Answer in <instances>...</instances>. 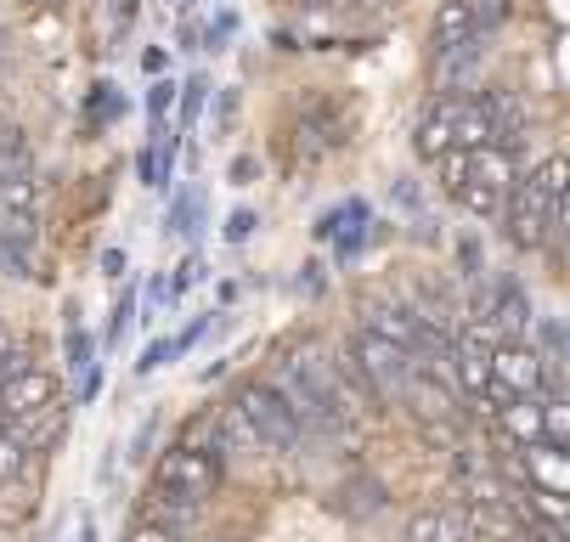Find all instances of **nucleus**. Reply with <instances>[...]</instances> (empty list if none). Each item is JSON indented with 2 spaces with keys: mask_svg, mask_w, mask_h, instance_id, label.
<instances>
[{
  "mask_svg": "<svg viewBox=\"0 0 570 542\" xmlns=\"http://www.w3.org/2000/svg\"><path fill=\"white\" fill-rule=\"evenodd\" d=\"M498 435L509 441V446H537V441H548V418H542V402L537 396H514V402H503L498 407Z\"/></svg>",
  "mask_w": 570,
  "mask_h": 542,
  "instance_id": "12",
  "label": "nucleus"
},
{
  "mask_svg": "<svg viewBox=\"0 0 570 542\" xmlns=\"http://www.w3.org/2000/svg\"><path fill=\"white\" fill-rule=\"evenodd\" d=\"M452 362H458V391L474 402V413H492V396H498L492 345H485V339L469 328V334H458V345H452Z\"/></svg>",
  "mask_w": 570,
  "mask_h": 542,
  "instance_id": "6",
  "label": "nucleus"
},
{
  "mask_svg": "<svg viewBox=\"0 0 570 542\" xmlns=\"http://www.w3.org/2000/svg\"><path fill=\"white\" fill-rule=\"evenodd\" d=\"M255 170H261V165L249 159V152H243V159H232V181H237V187H243V181H255Z\"/></svg>",
  "mask_w": 570,
  "mask_h": 542,
  "instance_id": "33",
  "label": "nucleus"
},
{
  "mask_svg": "<svg viewBox=\"0 0 570 542\" xmlns=\"http://www.w3.org/2000/svg\"><path fill=\"white\" fill-rule=\"evenodd\" d=\"M12 424V413H7V396H0V430H7Z\"/></svg>",
  "mask_w": 570,
  "mask_h": 542,
  "instance_id": "40",
  "label": "nucleus"
},
{
  "mask_svg": "<svg viewBox=\"0 0 570 542\" xmlns=\"http://www.w3.org/2000/svg\"><path fill=\"white\" fill-rule=\"evenodd\" d=\"M29 7H40V0H29Z\"/></svg>",
  "mask_w": 570,
  "mask_h": 542,
  "instance_id": "46",
  "label": "nucleus"
},
{
  "mask_svg": "<svg viewBox=\"0 0 570 542\" xmlns=\"http://www.w3.org/2000/svg\"><path fill=\"white\" fill-rule=\"evenodd\" d=\"M367 7H390V0H367Z\"/></svg>",
  "mask_w": 570,
  "mask_h": 542,
  "instance_id": "43",
  "label": "nucleus"
},
{
  "mask_svg": "<svg viewBox=\"0 0 570 542\" xmlns=\"http://www.w3.org/2000/svg\"><path fill=\"white\" fill-rule=\"evenodd\" d=\"M153 492L158 503H170V509H204L215 492H220V452L215 446H170L165 457H158V470H153Z\"/></svg>",
  "mask_w": 570,
  "mask_h": 542,
  "instance_id": "1",
  "label": "nucleus"
},
{
  "mask_svg": "<svg viewBox=\"0 0 570 542\" xmlns=\"http://www.w3.org/2000/svg\"><path fill=\"white\" fill-rule=\"evenodd\" d=\"M237 407L249 413V424L261 430V441H266L272 452H299V441H305V413L294 407V396L283 391L277 378H249V384H243V396H237Z\"/></svg>",
  "mask_w": 570,
  "mask_h": 542,
  "instance_id": "3",
  "label": "nucleus"
},
{
  "mask_svg": "<svg viewBox=\"0 0 570 542\" xmlns=\"http://www.w3.org/2000/svg\"><path fill=\"white\" fill-rule=\"evenodd\" d=\"M176 102H181V86H176V80H165V73H158V80L147 86V119H153V125H165V114H170Z\"/></svg>",
  "mask_w": 570,
  "mask_h": 542,
  "instance_id": "19",
  "label": "nucleus"
},
{
  "mask_svg": "<svg viewBox=\"0 0 570 542\" xmlns=\"http://www.w3.org/2000/svg\"><path fill=\"white\" fill-rule=\"evenodd\" d=\"M198 277H204V260H198V255H187V260L176 266V294H181V288H193Z\"/></svg>",
  "mask_w": 570,
  "mask_h": 542,
  "instance_id": "30",
  "label": "nucleus"
},
{
  "mask_svg": "<svg viewBox=\"0 0 570 542\" xmlns=\"http://www.w3.org/2000/svg\"><path fill=\"white\" fill-rule=\"evenodd\" d=\"M351 362H356L362 378L373 384V396L390 402V407L406 402V391H413V378H419V356L406 351V345H395V339H384V334H373V328H356Z\"/></svg>",
  "mask_w": 570,
  "mask_h": 542,
  "instance_id": "2",
  "label": "nucleus"
},
{
  "mask_svg": "<svg viewBox=\"0 0 570 542\" xmlns=\"http://www.w3.org/2000/svg\"><path fill=\"white\" fill-rule=\"evenodd\" d=\"M305 7H334V0H305Z\"/></svg>",
  "mask_w": 570,
  "mask_h": 542,
  "instance_id": "41",
  "label": "nucleus"
},
{
  "mask_svg": "<svg viewBox=\"0 0 570 542\" xmlns=\"http://www.w3.org/2000/svg\"><path fill=\"white\" fill-rule=\"evenodd\" d=\"M559 542H570V525H564V531H559Z\"/></svg>",
  "mask_w": 570,
  "mask_h": 542,
  "instance_id": "42",
  "label": "nucleus"
},
{
  "mask_svg": "<svg viewBox=\"0 0 570 542\" xmlns=\"http://www.w3.org/2000/svg\"><path fill=\"white\" fill-rule=\"evenodd\" d=\"M452 198H458V204H463L469 215H480V220H492V215H503V209H509V193H503L498 181L474 176V170H469V181H463V187H458Z\"/></svg>",
  "mask_w": 570,
  "mask_h": 542,
  "instance_id": "15",
  "label": "nucleus"
},
{
  "mask_svg": "<svg viewBox=\"0 0 570 542\" xmlns=\"http://www.w3.org/2000/svg\"><path fill=\"white\" fill-rule=\"evenodd\" d=\"M559 231L570 238V187H564V198H559Z\"/></svg>",
  "mask_w": 570,
  "mask_h": 542,
  "instance_id": "37",
  "label": "nucleus"
},
{
  "mask_svg": "<svg viewBox=\"0 0 570 542\" xmlns=\"http://www.w3.org/2000/svg\"><path fill=\"white\" fill-rule=\"evenodd\" d=\"M492 317L503 323L509 339H520L531 328V305H525V288L520 283H498V305H492Z\"/></svg>",
  "mask_w": 570,
  "mask_h": 542,
  "instance_id": "17",
  "label": "nucleus"
},
{
  "mask_svg": "<svg viewBox=\"0 0 570 542\" xmlns=\"http://www.w3.org/2000/svg\"><path fill=\"white\" fill-rule=\"evenodd\" d=\"M492 373H498V402H514V396H537L542 391L548 362L525 339H498L492 345Z\"/></svg>",
  "mask_w": 570,
  "mask_h": 542,
  "instance_id": "5",
  "label": "nucleus"
},
{
  "mask_svg": "<svg viewBox=\"0 0 570 542\" xmlns=\"http://www.w3.org/2000/svg\"><path fill=\"white\" fill-rule=\"evenodd\" d=\"M91 108H97L102 119H119V114H125V102H119V91H114V86H97V97H91Z\"/></svg>",
  "mask_w": 570,
  "mask_h": 542,
  "instance_id": "28",
  "label": "nucleus"
},
{
  "mask_svg": "<svg viewBox=\"0 0 570 542\" xmlns=\"http://www.w3.org/2000/svg\"><path fill=\"white\" fill-rule=\"evenodd\" d=\"M458 266H463V277H480V244L474 238L458 244Z\"/></svg>",
  "mask_w": 570,
  "mask_h": 542,
  "instance_id": "29",
  "label": "nucleus"
},
{
  "mask_svg": "<svg viewBox=\"0 0 570 542\" xmlns=\"http://www.w3.org/2000/svg\"><path fill=\"white\" fill-rule=\"evenodd\" d=\"M474 35H485V29H480V12H474V0H441L435 29H430L435 51H446V46H463V40H474Z\"/></svg>",
  "mask_w": 570,
  "mask_h": 542,
  "instance_id": "14",
  "label": "nucleus"
},
{
  "mask_svg": "<svg viewBox=\"0 0 570 542\" xmlns=\"http://www.w3.org/2000/svg\"><path fill=\"white\" fill-rule=\"evenodd\" d=\"M130 317H136V288H125V294H119L114 317H108V334H102V345H108V351H114V345L130 334Z\"/></svg>",
  "mask_w": 570,
  "mask_h": 542,
  "instance_id": "21",
  "label": "nucleus"
},
{
  "mask_svg": "<svg viewBox=\"0 0 570 542\" xmlns=\"http://www.w3.org/2000/svg\"><path fill=\"white\" fill-rule=\"evenodd\" d=\"M102 277H125V255H119V249L102 255Z\"/></svg>",
  "mask_w": 570,
  "mask_h": 542,
  "instance_id": "36",
  "label": "nucleus"
},
{
  "mask_svg": "<svg viewBox=\"0 0 570 542\" xmlns=\"http://www.w3.org/2000/svg\"><path fill=\"white\" fill-rule=\"evenodd\" d=\"M531 536L537 542H559V525H531Z\"/></svg>",
  "mask_w": 570,
  "mask_h": 542,
  "instance_id": "38",
  "label": "nucleus"
},
{
  "mask_svg": "<svg viewBox=\"0 0 570 542\" xmlns=\"http://www.w3.org/2000/svg\"><path fill=\"white\" fill-rule=\"evenodd\" d=\"M503 220H509V226H503V231H509V244L531 255V249H542V244H548V231L559 226V198H553L537 176H525V181L509 193Z\"/></svg>",
  "mask_w": 570,
  "mask_h": 542,
  "instance_id": "4",
  "label": "nucleus"
},
{
  "mask_svg": "<svg viewBox=\"0 0 570 542\" xmlns=\"http://www.w3.org/2000/svg\"><path fill=\"white\" fill-rule=\"evenodd\" d=\"M362 328H373V334H384V339H395V345L413 351V345H419L424 317L413 312V305L390 299V294H373V299H362Z\"/></svg>",
  "mask_w": 570,
  "mask_h": 542,
  "instance_id": "9",
  "label": "nucleus"
},
{
  "mask_svg": "<svg viewBox=\"0 0 570 542\" xmlns=\"http://www.w3.org/2000/svg\"><path fill=\"white\" fill-rule=\"evenodd\" d=\"M255 226H261V215H255V209H232L220 231H226V244H249V238H255Z\"/></svg>",
  "mask_w": 570,
  "mask_h": 542,
  "instance_id": "24",
  "label": "nucleus"
},
{
  "mask_svg": "<svg viewBox=\"0 0 570 542\" xmlns=\"http://www.w3.org/2000/svg\"><path fill=\"white\" fill-rule=\"evenodd\" d=\"M480 57H485V35H474V40H463V46L435 51V68H430L435 91H441V97L469 91V86H474V73H480Z\"/></svg>",
  "mask_w": 570,
  "mask_h": 542,
  "instance_id": "10",
  "label": "nucleus"
},
{
  "mask_svg": "<svg viewBox=\"0 0 570 542\" xmlns=\"http://www.w3.org/2000/svg\"><path fill=\"white\" fill-rule=\"evenodd\" d=\"M458 114H463V97H435L430 114L419 119L413 147H419V159H424V165H441L446 152L458 147Z\"/></svg>",
  "mask_w": 570,
  "mask_h": 542,
  "instance_id": "7",
  "label": "nucleus"
},
{
  "mask_svg": "<svg viewBox=\"0 0 570 542\" xmlns=\"http://www.w3.org/2000/svg\"><path fill=\"white\" fill-rule=\"evenodd\" d=\"M97 391H102V362H97L86 378H79V407H91V402H97Z\"/></svg>",
  "mask_w": 570,
  "mask_h": 542,
  "instance_id": "31",
  "label": "nucleus"
},
{
  "mask_svg": "<svg viewBox=\"0 0 570 542\" xmlns=\"http://www.w3.org/2000/svg\"><path fill=\"white\" fill-rule=\"evenodd\" d=\"M73 542H97V525L86 520V525H79V536H73Z\"/></svg>",
  "mask_w": 570,
  "mask_h": 542,
  "instance_id": "39",
  "label": "nucleus"
},
{
  "mask_svg": "<svg viewBox=\"0 0 570 542\" xmlns=\"http://www.w3.org/2000/svg\"><path fill=\"white\" fill-rule=\"evenodd\" d=\"M125 542H181V536H176L170 525H158V520H147V525H136V531H130Z\"/></svg>",
  "mask_w": 570,
  "mask_h": 542,
  "instance_id": "27",
  "label": "nucleus"
},
{
  "mask_svg": "<svg viewBox=\"0 0 570 542\" xmlns=\"http://www.w3.org/2000/svg\"><path fill=\"white\" fill-rule=\"evenodd\" d=\"M204 102H209V80H204V73H193V80L181 86V125H187V130L198 125V114H204Z\"/></svg>",
  "mask_w": 570,
  "mask_h": 542,
  "instance_id": "23",
  "label": "nucleus"
},
{
  "mask_svg": "<svg viewBox=\"0 0 570 542\" xmlns=\"http://www.w3.org/2000/svg\"><path fill=\"white\" fill-rule=\"evenodd\" d=\"M35 209H40V187L23 165L12 176H0V215H35Z\"/></svg>",
  "mask_w": 570,
  "mask_h": 542,
  "instance_id": "18",
  "label": "nucleus"
},
{
  "mask_svg": "<svg viewBox=\"0 0 570 542\" xmlns=\"http://www.w3.org/2000/svg\"><path fill=\"white\" fill-rule=\"evenodd\" d=\"M62 367L73 378H86L97 367V339L86 334V323H79V312H68V328H62Z\"/></svg>",
  "mask_w": 570,
  "mask_h": 542,
  "instance_id": "16",
  "label": "nucleus"
},
{
  "mask_svg": "<svg viewBox=\"0 0 570 542\" xmlns=\"http://www.w3.org/2000/svg\"><path fill=\"white\" fill-rule=\"evenodd\" d=\"M209 542H232V536H209Z\"/></svg>",
  "mask_w": 570,
  "mask_h": 542,
  "instance_id": "45",
  "label": "nucleus"
},
{
  "mask_svg": "<svg viewBox=\"0 0 570 542\" xmlns=\"http://www.w3.org/2000/svg\"><path fill=\"white\" fill-rule=\"evenodd\" d=\"M141 68H147L153 80H158V73H165V51H158V46H147V51H141Z\"/></svg>",
  "mask_w": 570,
  "mask_h": 542,
  "instance_id": "34",
  "label": "nucleus"
},
{
  "mask_svg": "<svg viewBox=\"0 0 570 542\" xmlns=\"http://www.w3.org/2000/svg\"><path fill=\"white\" fill-rule=\"evenodd\" d=\"M170 356H181V345H176V339H153V345L141 351V362H136V373L147 378V373H158V367H165Z\"/></svg>",
  "mask_w": 570,
  "mask_h": 542,
  "instance_id": "25",
  "label": "nucleus"
},
{
  "mask_svg": "<svg viewBox=\"0 0 570 542\" xmlns=\"http://www.w3.org/2000/svg\"><path fill=\"white\" fill-rule=\"evenodd\" d=\"M153 430H158V424H153V418H147V424H141V430H136V441H130V446H136V452H130V457H147V446H153Z\"/></svg>",
  "mask_w": 570,
  "mask_h": 542,
  "instance_id": "35",
  "label": "nucleus"
},
{
  "mask_svg": "<svg viewBox=\"0 0 570 542\" xmlns=\"http://www.w3.org/2000/svg\"><path fill=\"white\" fill-rule=\"evenodd\" d=\"M176 7H181V12H187V7H193V0H176Z\"/></svg>",
  "mask_w": 570,
  "mask_h": 542,
  "instance_id": "44",
  "label": "nucleus"
},
{
  "mask_svg": "<svg viewBox=\"0 0 570 542\" xmlns=\"http://www.w3.org/2000/svg\"><path fill=\"white\" fill-rule=\"evenodd\" d=\"M520 475L537 486V492H553V497H570V446L559 441H537L520 452Z\"/></svg>",
  "mask_w": 570,
  "mask_h": 542,
  "instance_id": "8",
  "label": "nucleus"
},
{
  "mask_svg": "<svg viewBox=\"0 0 570 542\" xmlns=\"http://www.w3.org/2000/svg\"><path fill=\"white\" fill-rule=\"evenodd\" d=\"M232 119H237V91H220V108H215V125H220V130H232Z\"/></svg>",
  "mask_w": 570,
  "mask_h": 542,
  "instance_id": "32",
  "label": "nucleus"
},
{
  "mask_svg": "<svg viewBox=\"0 0 570 542\" xmlns=\"http://www.w3.org/2000/svg\"><path fill=\"white\" fill-rule=\"evenodd\" d=\"M0 396H7V413H12V418H46V413L57 407V373H46V367H23Z\"/></svg>",
  "mask_w": 570,
  "mask_h": 542,
  "instance_id": "11",
  "label": "nucleus"
},
{
  "mask_svg": "<svg viewBox=\"0 0 570 542\" xmlns=\"http://www.w3.org/2000/svg\"><path fill=\"white\" fill-rule=\"evenodd\" d=\"M29 470V446L18 435H0V481H18Z\"/></svg>",
  "mask_w": 570,
  "mask_h": 542,
  "instance_id": "22",
  "label": "nucleus"
},
{
  "mask_svg": "<svg viewBox=\"0 0 570 542\" xmlns=\"http://www.w3.org/2000/svg\"><path fill=\"white\" fill-rule=\"evenodd\" d=\"M480 531L469 525L463 509H424L406 520V542H474Z\"/></svg>",
  "mask_w": 570,
  "mask_h": 542,
  "instance_id": "13",
  "label": "nucleus"
},
{
  "mask_svg": "<svg viewBox=\"0 0 570 542\" xmlns=\"http://www.w3.org/2000/svg\"><path fill=\"white\" fill-rule=\"evenodd\" d=\"M232 29H237V12H215V23H209V35H204L209 51H220V46L232 40Z\"/></svg>",
  "mask_w": 570,
  "mask_h": 542,
  "instance_id": "26",
  "label": "nucleus"
},
{
  "mask_svg": "<svg viewBox=\"0 0 570 542\" xmlns=\"http://www.w3.org/2000/svg\"><path fill=\"white\" fill-rule=\"evenodd\" d=\"M542 418H548V441L570 446V391H564V396H548V402H542Z\"/></svg>",
  "mask_w": 570,
  "mask_h": 542,
  "instance_id": "20",
  "label": "nucleus"
}]
</instances>
